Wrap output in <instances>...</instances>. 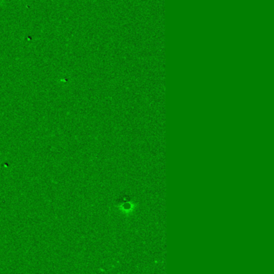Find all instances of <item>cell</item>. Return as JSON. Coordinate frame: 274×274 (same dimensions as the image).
<instances>
[{"instance_id": "1", "label": "cell", "mask_w": 274, "mask_h": 274, "mask_svg": "<svg viewBox=\"0 0 274 274\" xmlns=\"http://www.w3.org/2000/svg\"><path fill=\"white\" fill-rule=\"evenodd\" d=\"M130 201H131V198L128 195H123V196H121L119 198L118 201H117V205H119L120 207H124L125 208H126L127 204H130Z\"/></svg>"}]
</instances>
